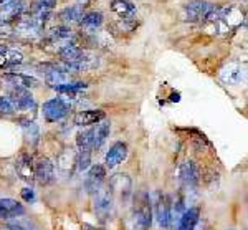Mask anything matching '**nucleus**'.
<instances>
[{"label": "nucleus", "instance_id": "nucleus-1", "mask_svg": "<svg viewBox=\"0 0 248 230\" xmlns=\"http://www.w3.org/2000/svg\"><path fill=\"white\" fill-rule=\"evenodd\" d=\"M58 55L63 62L62 70L65 71H75V73H81V71H90L98 66V56L85 48L78 47L77 43H68L58 50Z\"/></svg>", "mask_w": 248, "mask_h": 230}, {"label": "nucleus", "instance_id": "nucleus-2", "mask_svg": "<svg viewBox=\"0 0 248 230\" xmlns=\"http://www.w3.org/2000/svg\"><path fill=\"white\" fill-rule=\"evenodd\" d=\"M134 209L124 220L126 230H149L153 224V207H151V197L147 194H141L136 199Z\"/></svg>", "mask_w": 248, "mask_h": 230}, {"label": "nucleus", "instance_id": "nucleus-3", "mask_svg": "<svg viewBox=\"0 0 248 230\" xmlns=\"http://www.w3.org/2000/svg\"><path fill=\"white\" fill-rule=\"evenodd\" d=\"M108 187H109L111 194H113L114 200L118 199L119 202H123V205L129 202L131 196H133V181H131V177L127 174L113 176L109 184H108Z\"/></svg>", "mask_w": 248, "mask_h": 230}, {"label": "nucleus", "instance_id": "nucleus-4", "mask_svg": "<svg viewBox=\"0 0 248 230\" xmlns=\"http://www.w3.org/2000/svg\"><path fill=\"white\" fill-rule=\"evenodd\" d=\"M151 207H153V217H155L157 225L161 229H169V207L170 199L164 196L161 191H155L151 197Z\"/></svg>", "mask_w": 248, "mask_h": 230}, {"label": "nucleus", "instance_id": "nucleus-5", "mask_svg": "<svg viewBox=\"0 0 248 230\" xmlns=\"http://www.w3.org/2000/svg\"><path fill=\"white\" fill-rule=\"evenodd\" d=\"M114 211V197L111 194L108 185H103L98 192L94 194V212L101 220L111 219Z\"/></svg>", "mask_w": 248, "mask_h": 230}, {"label": "nucleus", "instance_id": "nucleus-6", "mask_svg": "<svg viewBox=\"0 0 248 230\" xmlns=\"http://www.w3.org/2000/svg\"><path fill=\"white\" fill-rule=\"evenodd\" d=\"M70 101L65 98H51L46 103H43V118L48 123H57L62 121L70 113Z\"/></svg>", "mask_w": 248, "mask_h": 230}, {"label": "nucleus", "instance_id": "nucleus-7", "mask_svg": "<svg viewBox=\"0 0 248 230\" xmlns=\"http://www.w3.org/2000/svg\"><path fill=\"white\" fill-rule=\"evenodd\" d=\"M215 9V3L207 0H190L184 5V18L189 22H199L205 20L207 15Z\"/></svg>", "mask_w": 248, "mask_h": 230}, {"label": "nucleus", "instance_id": "nucleus-8", "mask_svg": "<svg viewBox=\"0 0 248 230\" xmlns=\"http://www.w3.org/2000/svg\"><path fill=\"white\" fill-rule=\"evenodd\" d=\"M33 177L40 185H48L55 181V164L48 157H42L33 164Z\"/></svg>", "mask_w": 248, "mask_h": 230}, {"label": "nucleus", "instance_id": "nucleus-9", "mask_svg": "<svg viewBox=\"0 0 248 230\" xmlns=\"http://www.w3.org/2000/svg\"><path fill=\"white\" fill-rule=\"evenodd\" d=\"M105 177H106V169L101 164H94L88 169V174L85 177V189L88 194H94L103 187L105 184Z\"/></svg>", "mask_w": 248, "mask_h": 230}, {"label": "nucleus", "instance_id": "nucleus-10", "mask_svg": "<svg viewBox=\"0 0 248 230\" xmlns=\"http://www.w3.org/2000/svg\"><path fill=\"white\" fill-rule=\"evenodd\" d=\"M220 78L227 84H230V86H238V84H242L243 80H245V66H242V65L237 62H230L229 65H225V66L222 68Z\"/></svg>", "mask_w": 248, "mask_h": 230}, {"label": "nucleus", "instance_id": "nucleus-11", "mask_svg": "<svg viewBox=\"0 0 248 230\" xmlns=\"http://www.w3.org/2000/svg\"><path fill=\"white\" fill-rule=\"evenodd\" d=\"M77 169V152L73 149H63L57 157V171L62 177H70Z\"/></svg>", "mask_w": 248, "mask_h": 230}, {"label": "nucleus", "instance_id": "nucleus-12", "mask_svg": "<svg viewBox=\"0 0 248 230\" xmlns=\"http://www.w3.org/2000/svg\"><path fill=\"white\" fill-rule=\"evenodd\" d=\"M3 80L7 82V84H10L12 90H31V88H37L40 82L33 76L29 75H22L17 71H12V73L3 75Z\"/></svg>", "mask_w": 248, "mask_h": 230}, {"label": "nucleus", "instance_id": "nucleus-13", "mask_svg": "<svg viewBox=\"0 0 248 230\" xmlns=\"http://www.w3.org/2000/svg\"><path fill=\"white\" fill-rule=\"evenodd\" d=\"M23 63V55L17 48L5 47L0 50V70H14Z\"/></svg>", "mask_w": 248, "mask_h": 230}, {"label": "nucleus", "instance_id": "nucleus-14", "mask_svg": "<svg viewBox=\"0 0 248 230\" xmlns=\"http://www.w3.org/2000/svg\"><path fill=\"white\" fill-rule=\"evenodd\" d=\"M25 214V207L15 199H0V220L15 219Z\"/></svg>", "mask_w": 248, "mask_h": 230}, {"label": "nucleus", "instance_id": "nucleus-15", "mask_svg": "<svg viewBox=\"0 0 248 230\" xmlns=\"http://www.w3.org/2000/svg\"><path fill=\"white\" fill-rule=\"evenodd\" d=\"M127 157V146L124 143H114L113 146L109 148V151L106 152V169H114L116 166L123 163Z\"/></svg>", "mask_w": 248, "mask_h": 230}, {"label": "nucleus", "instance_id": "nucleus-16", "mask_svg": "<svg viewBox=\"0 0 248 230\" xmlns=\"http://www.w3.org/2000/svg\"><path fill=\"white\" fill-rule=\"evenodd\" d=\"M243 15L237 7H218V15H217V22L223 23L225 27H237L240 22H242Z\"/></svg>", "mask_w": 248, "mask_h": 230}, {"label": "nucleus", "instance_id": "nucleus-17", "mask_svg": "<svg viewBox=\"0 0 248 230\" xmlns=\"http://www.w3.org/2000/svg\"><path fill=\"white\" fill-rule=\"evenodd\" d=\"M105 116V111L101 110H83L75 115V124L77 126H91V124H98L99 121H103Z\"/></svg>", "mask_w": 248, "mask_h": 230}, {"label": "nucleus", "instance_id": "nucleus-18", "mask_svg": "<svg viewBox=\"0 0 248 230\" xmlns=\"http://www.w3.org/2000/svg\"><path fill=\"white\" fill-rule=\"evenodd\" d=\"M23 9V0H10V2H5L0 9V22H9V20H14L22 15Z\"/></svg>", "mask_w": 248, "mask_h": 230}, {"label": "nucleus", "instance_id": "nucleus-19", "mask_svg": "<svg viewBox=\"0 0 248 230\" xmlns=\"http://www.w3.org/2000/svg\"><path fill=\"white\" fill-rule=\"evenodd\" d=\"M15 169H17V174L22 181H33V161H31V156L29 154H20V157L17 159V164H15Z\"/></svg>", "mask_w": 248, "mask_h": 230}, {"label": "nucleus", "instance_id": "nucleus-20", "mask_svg": "<svg viewBox=\"0 0 248 230\" xmlns=\"http://www.w3.org/2000/svg\"><path fill=\"white\" fill-rule=\"evenodd\" d=\"M179 176H181V181L186 187H194L199 182V167L195 166V163L187 161L179 169Z\"/></svg>", "mask_w": 248, "mask_h": 230}, {"label": "nucleus", "instance_id": "nucleus-21", "mask_svg": "<svg viewBox=\"0 0 248 230\" xmlns=\"http://www.w3.org/2000/svg\"><path fill=\"white\" fill-rule=\"evenodd\" d=\"M199 219H201V211H199L197 207L186 209L181 217V220H179L177 230H195L197 229Z\"/></svg>", "mask_w": 248, "mask_h": 230}, {"label": "nucleus", "instance_id": "nucleus-22", "mask_svg": "<svg viewBox=\"0 0 248 230\" xmlns=\"http://www.w3.org/2000/svg\"><path fill=\"white\" fill-rule=\"evenodd\" d=\"M79 25L86 33H96V30H99L103 25V15L99 12H90V14L83 15L79 20Z\"/></svg>", "mask_w": 248, "mask_h": 230}, {"label": "nucleus", "instance_id": "nucleus-23", "mask_svg": "<svg viewBox=\"0 0 248 230\" xmlns=\"http://www.w3.org/2000/svg\"><path fill=\"white\" fill-rule=\"evenodd\" d=\"M111 10L123 20H131L136 15V7L129 0H113L111 2Z\"/></svg>", "mask_w": 248, "mask_h": 230}, {"label": "nucleus", "instance_id": "nucleus-24", "mask_svg": "<svg viewBox=\"0 0 248 230\" xmlns=\"http://www.w3.org/2000/svg\"><path fill=\"white\" fill-rule=\"evenodd\" d=\"M111 132V123L109 121H99L96 124V128H93V151L94 149H99L103 144L106 143L108 136Z\"/></svg>", "mask_w": 248, "mask_h": 230}, {"label": "nucleus", "instance_id": "nucleus-25", "mask_svg": "<svg viewBox=\"0 0 248 230\" xmlns=\"http://www.w3.org/2000/svg\"><path fill=\"white\" fill-rule=\"evenodd\" d=\"M71 37H73V33H71V30L68 27H57V28H53V30L50 32V35H48V42L51 43V45H62V47H65L68 45V43H71L70 40ZM60 47V48H62Z\"/></svg>", "mask_w": 248, "mask_h": 230}, {"label": "nucleus", "instance_id": "nucleus-26", "mask_svg": "<svg viewBox=\"0 0 248 230\" xmlns=\"http://www.w3.org/2000/svg\"><path fill=\"white\" fill-rule=\"evenodd\" d=\"M83 17V7L81 5H70L66 7V9H63L62 12H60V18L63 20V22H78V20H81Z\"/></svg>", "mask_w": 248, "mask_h": 230}, {"label": "nucleus", "instance_id": "nucleus-27", "mask_svg": "<svg viewBox=\"0 0 248 230\" xmlns=\"http://www.w3.org/2000/svg\"><path fill=\"white\" fill-rule=\"evenodd\" d=\"M91 152L90 149H79L77 154V169L79 172H86L91 167Z\"/></svg>", "mask_w": 248, "mask_h": 230}, {"label": "nucleus", "instance_id": "nucleus-28", "mask_svg": "<svg viewBox=\"0 0 248 230\" xmlns=\"http://www.w3.org/2000/svg\"><path fill=\"white\" fill-rule=\"evenodd\" d=\"M77 144L78 149H90V151H93V128L79 132L77 136Z\"/></svg>", "mask_w": 248, "mask_h": 230}, {"label": "nucleus", "instance_id": "nucleus-29", "mask_svg": "<svg viewBox=\"0 0 248 230\" xmlns=\"http://www.w3.org/2000/svg\"><path fill=\"white\" fill-rule=\"evenodd\" d=\"M23 132H25L27 141H30L31 144H35L40 138V129L33 121H23Z\"/></svg>", "mask_w": 248, "mask_h": 230}, {"label": "nucleus", "instance_id": "nucleus-30", "mask_svg": "<svg viewBox=\"0 0 248 230\" xmlns=\"http://www.w3.org/2000/svg\"><path fill=\"white\" fill-rule=\"evenodd\" d=\"M57 0H35L31 7V14H51Z\"/></svg>", "mask_w": 248, "mask_h": 230}, {"label": "nucleus", "instance_id": "nucleus-31", "mask_svg": "<svg viewBox=\"0 0 248 230\" xmlns=\"http://www.w3.org/2000/svg\"><path fill=\"white\" fill-rule=\"evenodd\" d=\"M17 113L15 103L12 101L9 96H0V116H10Z\"/></svg>", "mask_w": 248, "mask_h": 230}, {"label": "nucleus", "instance_id": "nucleus-32", "mask_svg": "<svg viewBox=\"0 0 248 230\" xmlns=\"http://www.w3.org/2000/svg\"><path fill=\"white\" fill-rule=\"evenodd\" d=\"M14 33V28L9 22H0V38H9Z\"/></svg>", "mask_w": 248, "mask_h": 230}, {"label": "nucleus", "instance_id": "nucleus-33", "mask_svg": "<svg viewBox=\"0 0 248 230\" xmlns=\"http://www.w3.org/2000/svg\"><path fill=\"white\" fill-rule=\"evenodd\" d=\"M22 199L25 200V202H33V200H35L33 189H29V187L23 189V191H22Z\"/></svg>", "mask_w": 248, "mask_h": 230}, {"label": "nucleus", "instance_id": "nucleus-34", "mask_svg": "<svg viewBox=\"0 0 248 230\" xmlns=\"http://www.w3.org/2000/svg\"><path fill=\"white\" fill-rule=\"evenodd\" d=\"M0 230H23L18 225H0Z\"/></svg>", "mask_w": 248, "mask_h": 230}, {"label": "nucleus", "instance_id": "nucleus-35", "mask_svg": "<svg viewBox=\"0 0 248 230\" xmlns=\"http://www.w3.org/2000/svg\"><path fill=\"white\" fill-rule=\"evenodd\" d=\"M77 2H78V5L85 7V5H86V3H90V2H91V0H77Z\"/></svg>", "mask_w": 248, "mask_h": 230}, {"label": "nucleus", "instance_id": "nucleus-36", "mask_svg": "<svg viewBox=\"0 0 248 230\" xmlns=\"http://www.w3.org/2000/svg\"><path fill=\"white\" fill-rule=\"evenodd\" d=\"M83 230H105V229H96V227H90V225H85Z\"/></svg>", "mask_w": 248, "mask_h": 230}, {"label": "nucleus", "instance_id": "nucleus-37", "mask_svg": "<svg viewBox=\"0 0 248 230\" xmlns=\"http://www.w3.org/2000/svg\"><path fill=\"white\" fill-rule=\"evenodd\" d=\"M5 2H9V0H0V3H5Z\"/></svg>", "mask_w": 248, "mask_h": 230}]
</instances>
